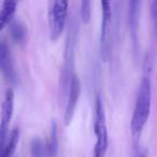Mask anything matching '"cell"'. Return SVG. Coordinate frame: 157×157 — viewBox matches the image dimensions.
<instances>
[{
    "mask_svg": "<svg viewBox=\"0 0 157 157\" xmlns=\"http://www.w3.org/2000/svg\"><path fill=\"white\" fill-rule=\"evenodd\" d=\"M14 111V92L13 90H8L6 92L5 98L1 103L0 110V155L2 154L8 141V132Z\"/></svg>",
    "mask_w": 157,
    "mask_h": 157,
    "instance_id": "cell-5",
    "label": "cell"
},
{
    "mask_svg": "<svg viewBox=\"0 0 157 157\" xmlns=\"http://www.w3.org/2000/svg\"><path fill=\"white\" fill-rule=\"evenodd\" d=\"M152 105V84L148 78H142L131 118V135L133 143V157H146L147 152L140 144L142 131L147 123Z\"/></svg>",
    "mask_w": 157,
    "mask_h": 157,
    "instance_id": "cell-1",
    "label": "cell"
},
{
    "mask_svg": "<svg viewBox=\"0 0 157 157\" xmlns=\"http://www.w3.org/2000/svg\"><path fill=\"white\" fill-rule=\"evenodd\" d=\"M67 15V1H51L48 2V27H50V37L53 41L58 39L65 30Z\"/></svg>",
    "mask_w": 157,
    "mask_h": 157,
    "instance_id": "cell-4",
    "label": "cell"
},
{
    "mask_svg": "<svg viewBox=\"0 0 157 157\" xmlns=\"http://www.w3.org/2000/svg\"><path fill=\"white\" fill-rule=\"evenodd\" d=\"M139 15H140V2L130 1L129 2V29H130L131 39L137 51L138 45V29H139Z\"/></svg>",
    "mask_w": 157,
    "mask_h": 157,
    "instance_id": "cell-9",
    "label": "cell"
},
{
    "mask_svg": "<svg viewBox=\"0 0 157 157\" xmlns=\"http://www.w3.org/2000/svg\"><path fill=\"white\" fill-rule=\"evenodd\" d=\"M78 26L76 18L73 17L70 22L68 29L67 39H66L65 53H63V63L60 71V80H59V94L60 99L65 100L67 97L71 80L73 78L74 59H75V48L78 43Z\"/></svg>",
    "mask_w": 157,
    "mask_h": 157,
    "instance_id": "cell-2",
    "label": "cell"
},
{
    "mask_svg": "<svg viewBox=\"0 0 157 157\" xmlns=\"http://www.w3.org/2000/svg\"><path fill=\"white\" fill-rule=\"evenodd\" d=\"M18 138H20V133H18L17 129H13L10 136L8 137V141L6 144V147L3 150L2 154L0 155V157H14V153H15L16 146H17Z\"/></svg>",
    "mask_w": 157,
    "mask_h": 157,
    "instance_id": "cell-11",
    "label": "cell"
},
{
    "mask_svg": "<svg viewBox=\"0 0 157 157\" xmlns=\"http://www.w3.org/2000/svg\"><path fill=\"white\" fill-rule=\"evenodd\" d=\"M0 72L11 84H16L17 74L7 43L0 41Z\"/></svg>",
    "mask_w": 157,
    "mask_h": 157,
    "instance_id": "cell-8",
    "label": "cell"
},
{
    "mask_svg": "<svg viewBox=\"0 0 157 157\" xmlns=\"http://www.w3.org/2000/svg\"><path fill=\"white\" fill-rule=\"evenodd\" d=\"M102 20H101V53L103 59H108L111 53V35H112V3L101 1Z\"/></svg>",
    "mask_w": 157,
    "mask_h": 157,
    "instance_id": "cell-6",
    "label": "cell"
},
{
    "mask_svg": "<svg viewBox=\"0 0 157 157\" xmlns=\"http://www.w3.org/2000/svg\"><path fill=\"white\" fill-rule=\"evenodd\" d=\"M10 33H11V38L14 42L16 43H22L26 39L27 31L25 26L20 22H14L12 23L11 27H10Z\"/></svg>",
    "mask_w": 157,
    "mask_h": 157,
    "instance_id": "cell-13",
    "label": "cell"
},
{
    "mask_svg": "<svg viewBox=\"0 0 157 157\" xmlns=\"http://www.w3.org/2000/svg\"><path fill=\"white\" fill-rule=\"evenodd\" d=\"M151 13H152V20L154 23L155 33L157 36V1H153L151 5Z\"/></svg>",
    "mask_w": 157,
    "mask_h": 157,
    "instance_id": "cell-16",
    "label": "cell"
},
{
    "mask_svg": "<svg viewBox=\"0 0 157 157\" xmlns=\"http://www.w3.org/2000/svg\"><path fill=\"white\" fill-rule=\"evenodd\" d=\"M17 3L15 1H5L0 10V33L5 29L6 26L10 24L16 11Z\"/></svg>",
    "mask_w": 157,
    "mask_h": 157,
    "instance_id": "cell-10",
    "label": "cell"
},
{
    "mask_svg": "<svg viewBox=\"0 0 157 157\" xmlns=\"http://www.w3.org/2000/svg\"><path fill=\"white\" fill-rule=\"evenodd\" d=\"M31 157H48V150L43 141L39 138L33 139L30 143Z\"/></svg>",
    "mask_w": 157,
    "mask_h": 157,
    "instance_id": "cell-12",
    "label": "cell"
},
{
    "mask_svg": "<svg viewBox=\"0 0 157 157\" xmlns=\"http://www.w3.org/2000/svg\"><path fill=\"white\" fill-rule=\"evenodd\" d=\"M95 135L97 141L95 143L94 157H105L108 148V128L105 123V108L102 105L101 97L98 96L96 98V105H95V125H94Z\"/></svg>",
    "mask_w": 157,
    "mask_h": 157,
    "instance_id": "cell-3",
    "label": "cell"
},
{
    "mask_svg": "<svg viewBox=\"0 0 157 157\" xmlns=\"http://www.w3.org/2000/svg\"><path fill=\"white\" fill-rule=\"evenodd\" d=\"M80 93H81V83L78 76L74 74L71 80V83L69 86L67 97H66V108H65V124L69 125L72 121V117L74 115V111L78 105V100L80 98Z\"/></svg>",
    "mask_w": 157,
    "mask_h": 157,
    "instance_id": "cell-7",
    "label": "cell"
},
{
    "mask_svg": "<svg viewBox=\"0 0 157 157\" xmlns=\"http://www.w3.org/2000/svg\"><path fill=\"white\" fill-rule=\"evenodd\" d=\"M92 15V2L90 1H82L80 5V16L83 23H88Z\"/></svg>",
    "mask_w": 157,
    "mask_h": 157,
    "instance_id": "cell-15",
    "label": "cell"
},
{
    "mask_svg": "<svg viewBox=\"0 0 157 157\" xmlns=\"http://www.w3.org/2000/svg\"><path fill=\"white\" fill-rule=\"evenodd\" d=\"M48 157H56L58 152V130H57L56 122L52 123V128H51V139L48 146Z\"/></svg>",
    "mask_w": 157,
    "mask_h": 157,
    "instance_id": "cell-14",
    "label": "cell"
}]
</instances>
